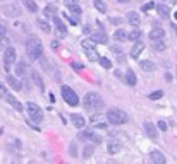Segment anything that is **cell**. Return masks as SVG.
I'll list each match as a JSON object with an SVG mask.
<instances>
[{"mask_svg":"<svg viewBox=\"0 0 177 164\" xmlns=\"http://www.w3.org/2000/svg\"><path fill=\"white\" fill-rule=\"evenodd\" d=\"M26 53L31 60H40L43 56V44L38 36H29L26 41Z\"/></svg>","mask_w":177,"mask_h":164,"instance_id":"obj_1","label":"cell"},{"mask_svg":"<svg viewBox=\"0 0 177 164\" xmlns=\"http://www.w3.org/2000/svg\"><path fill=\"white\" fill-rule=\"evenodd\" d=\"M107 120L112 125H122V123H127V113L122 111V110L112 108V110L107 111Z\"/></svg>","mask_w":177,"mask_h":164,"instance_id":"obj_2","label":"cell"},{"mask_svg":"<svg viewBox=\"0 0 177 164\" xmlns=\"http://www.w3.org/2000/svg\"><path fill=\"white\" fill-rule=\"evenodd\" d=\"M84 108L86 110H100L102 106H103V101H102V98L96 94V92H88L86 96H84Z\"/></svg>","mask_w":177,"mask_h":164,"instance_id":"obj_3","label":"cell"},{"mask_svg":"<svg viewBox=\"0 0 177 164\" xmlns=\"http://www.w3.org/2000/svg\"><path fill=\"white\" fill-rule=\"evenodd\" d=\"M26 110L29 113V120L34 122V123H41L43 122V113H41V108L36 104V103H26Z\"/></svg>","mask_w":177,"mask_h":164,"instance_id":"obj_4","label":"cell"},{"mask_svg":"<svg viewBox=\"0 0 177 164\" xmlns=\"http://www.w3.org/2000/svg\"><path fill=\"white\" fill-rule=\"evenodd\" d=\"M62 98H64V101H65L69 106H77V104H79L77 94H76L74 89L69 87V86H62Z\"/></svg>","mask_w":177,"mask_h":164,"instance_id":"obj_5","label":"cell"},{"mask_svg":"<svg viewBox=\"0 0 177 164\" xmlns=\"http://www.w3.org/2000/svg\"><path fill=\"white\" fill-rule=\"evenodd\" d=\"M14 62H15V48L9 46V48H5V51H3V65H5L3 68L9 70Z\"/></svg>","mask_w":177,"mask_h":164,"instance_id":"obj_6","label":"cell"},{"mask_svg":"<svg viewBox=\"0 0 177 164\" xmlns=\"http://www.w3.org/2000/svg\"><path fill=\"white\" fill-rule=\"evenodd\" d=\"M77 135H79L81 140H90V142H93V144H100V142H102V137L96 135V133H93L91 130H81Z\"/></svg>","mask_w":177,"mask_h":164,"instance_id":"obj_7","label":"cell"},{"mask_svg":"<svg viewBox=\"0 0 177 164\" xmlns=\"http://www.w3.org/2000/svg\"><path fill=\"white\" fill-rule=\"evenodd\" d=\"M3 14L9 15V17H15V15L21 14V10H19L17 3H9V5H3Z\"/></svg>","mask_w":177,"mask_h":164,"instance_id":"obj_8","label":"cell"},{"mask_svg":"<svg viewBox=\"0 0 177 164\" xmlns=\"http://www.w3.org/2000/svg\"><path fill=\"white\" fill-rule=\"evenodd\" d=\"M53 22H55V27H57V34L64 38V36L67 34V27H65L64 21H62V19L59 17V15H55V17H53Z\"/></svg>","mask_w":177,"mask_h":164,"instance_id":"obj_9","label":"cell"},{"mask_svg":"<svg viewBox=\"0 0 177 164\" xmlns=\"http://www.w3.org/2000/svg\"><path fill=\"white\" fill-rule=\"evenodd\" d=\"M165 38V31L160 27V26H155L151 31H150V39L151 41H157V39H164Z\"/></svg>","mask_w":177,"mask_h":164,"instance_id":"obj_10","label":"cell"},{"mask_svg":"<svg viewBox=\"0 0 177 164\" xmlns=\"http://www.w3.org/2000/svg\"><path fill=\"white\" fill-rule=\"evenodd\" d=\"M145 132H146V135L150 137V139H153V140H157L158 139V132H157V128H155V125L153 123H150V122H145Z\"/></svg>","mask_w":177,"mask_h":164,"instance_id":"obj_11","label":"cell"},{"mask_svg":"<svg viewBox=\"0 0 177 164\" xmlns=\"http://www.w3.org/2000/svg\"><path fill=\"white\" fill-rule=\"evenodd\" d=\"M3 99H5V101H7V103H9V104L14 108V110H17V111H22V104H21V103H19V101H17V99L12 96V94H9V92H7Z\"/></svg>","mask_w":177,"mask_h":164,"instance_id":"obj_12","label":"cell"},{"mask_svg":"<svg viewBox=\"0 0 177 164\" xmlns=\"http://www.w3.org/2000/svg\"><path fill=\"white\" fill-rule=\"evenodd\" d=\"M71 122H72V125H74V127H77V128H83V127L86 125L84 116H83V115H77V113L71 115Z\"/></svg>","mask_w":177,"mask_h":164,"instance_id":"obj_13","label":"cell"},{"mask_svg":"<svg viewBox=\"0 0 177 164\" xmlns=\"http://www.w3.org/2000/svg\"><path fill=\"white\" fill-rule=\"evenodd\" d=\"M143 50H145V43H143V41H134V46L131 48V56H133V58H138Z\"/></svg>","mask_w":177,"mask_h":164,"instance_id":"obj_14","label":"cell"},{"mask_svg":"<svg viewBox=\"0 0 177 164\" xmlns=\"http://www.w3.org/2000/svg\"><path fill=\"white\" fill-rule=\"evenodd\" d=\"M124 82L127 84V86H136V82H138V79H136V74H134V70H131V68H127L126 70V75H124Z\"/></svg>","mask_w":177,"mask_h":164,"instance_id":"obj_15","label":"cell"},{"mask_svg":"<svg viewBox=\"0 0 177 164\" xmlns=\"http://www.w3.org/2000/svg\"><path fill=\"white\" fill-rule=\"evenodd\" d=\"M31 79H33V82L41 89V91H45V82H43V79H41V75L36 72V70H31Z\"/></svg>","mask_w":177,"mask_h":164,"instance_id":"obj_16","label":"cell"},{"mask_svg":"<svg viewBox=\"0 0 177 164\" xmlns=\"http://www.w3.org/2000/svg\"><path fill=\"white\" fill-rule=\"evenodd\" d=\"M127 22H129L131 26L138 27V26H139V22H141L139 14H138V12H129V14H127Z\"/></svg>","mask_w":177,"mask_h":164,"instance_id":"obj_17","label":"cell"},{"mask_svg":"<svg viewBox=\"0 0 177 164\" xmlns=\"http://www.w3.org/2000/svg\"><path fill=\"white\" fill-rule=\"evenodd\" d=\"M5 80H7V84H9L14 91H21V87H22V86H21V80H17L14 75H7Z\"/></svg>","mask_w":177,"mask_h":164,"instance_id":"obj_18","label":"cell"},{"mask_svg":"<svg viewBox=\"0 0 177 164\" xmlns=\"http://www.w3.org/2000/svg\"><path fill=\"white\" fill-rule=\"evenodd\" d=\"M150 159L157 164H165V156H164L162 152H158V151H153V152L150 154Z\"/></svg>","mask_w":177,"mask_h":164,"instance_id":"obj_19","label":"cell"},{"mask_svg":"<svg viewBox=\"0 0 177 164\" xmlns=\"http://www.w3.org/2000/svg\"><path fill=\"white\" fill-rule=\"evenodd\" d=\"M155 9L158 10V15H160L162 19H169V15H170V10H169V7H167V5H164V3H158Z\"/></svg>","mask_w":177,"mask_h":164,"instance_id":"obj_20","label":"cell"},{"mask_svg":"<svg viewBox=\"0 0 177 164\" xmlns=\"http://www.w3.org/2000/svg\"><path fill=\"white\" fill-rule=\"evenodd\" d=\"M114 39H117V41L122 43V41H127V39H129V34H127L124 29H117V31L114 33Z\"/></svg>","mask_w":177,"mask_h":164,"instance_id":"obj_21","label":"cell"},{"mask_svg":"<svg viewBox=\"0 0 177 164\" xmlns=\"http://www.w3.org/2000/svg\"><path fill=\"white\" fill-rule=\"evenodd\" d=\"M139 67L145 70V72H153L155 70V63L151 60H141L139 62Z\"/></svg>","mask_w":177,"mask_h":164,"instance_id":"obj_22","label":"cell"},{"mask_svg":"<svg viewBox=\"0 0 177 164\" xmlns=\"http://www.w3.org/2000/svg\"><path fill=\"white\" fill-rule=\"evenodd\" d=\"M91 39H93L95 43H102V44H105V43H107V36H105V33H103V31L95 33V34L91 36Z\"/></svg>","mask_w":177,"mask_h":164,"instance_id":"obj_23","label":"cell"},{"mask_svg":"<svg viewBox=\"0 0 177 164\" xmlns=\"http://www.w3.org/2000/svg\"><path fill=\"white\" fill-rule=\"evenodd\" d=\"M86 55H88V60H90V62H98V60H100V55L96 53L95 48H88V50H86Z\"/></svg>","mask_w":177,"mask_h":164,"instance_id":"obj_24","label":"cell"},{"mask_svg":"<svg viewBox=\"0 0 177 164\" xmlns=\"http://www.w3.org/2000/svg\"><path fill=\"white\" fill-rule=\"evenodd\" d=\"M22 3L26 5V9H28L31 14L38 12V5H36V2H34V0H22Z\"/></svg>","mask_w":177,"mask_h":164,"instance_id":"obj_25","label":"cell"},{"mask_svg":"<svg viewBox=\"0 0 177 164\" xmlns=\"http://www.w3.org/2000/svg\"><path fill=\"white\" fill-rule=\"evenodd\" d=\"M43 12H45L46 17H55V14H57V7H55V5H46Z\"/></svg>","mask_w":177,"mask_h":164,"instance_id":"obj_26","label":"cell"},{"mask_svg":"<svg viewBox=\"0 0 177 164\" xmlns=\"http://www.w3.org/2000/svg\"><path fill=\"white\" fill-rule=\"evenodd\" d=\"M167 46H165V41L164 39H157V41H153V50L155 51H164Z\"/></svg>","mask_w":177,"mask_h":164,"instance_id":"obj_27","label":"cell"},{"mask_svg":"<svg viewBox=\"0 0 177 164\" xmlns=\"http://www.w3.org/2000/svg\"><path fill=\"white\" fill-rule=\"evenodd\" d=\"M24 72H26V62H17V67H15V74L19 75V77H22L24 75Z\"/></svg>","mask_w":177,"mask_h":164,"instance_id":"obj_28","label":"cell"},{"mask_svg":"<svg viewBox=\"0 0 177 164\" xmlns=\"http://www.w3.org/2000/svg\"><path fill=\"white\" fill-rule=\"evenodd\" d=\"M139 39H141V31L136 27L134 31L129 33V41H139Z\"/></svg>","mask_w":177,"mask_h":164,"instance_id":"obj_29","label":"cell"},{"mask_svg":"<svg viewBox=\"0 0 177 164\" xmlns=\"http://www.w3.org/2000/svg\"><path fill=\"white\" fill-rule=\"evenodd\" d=\"M90 122H91V125H96V127H105L103 123H100V122H102L100 115H91V116H90Z\"/></svg>","mask_w":177,"mask_h":164,"instance_id":"obj_30","label":"cell"},{"mask_svg":"<svg viewBox=\"0 0 177 164\" xmlns=\"http://www.w3.org/2000/svg\"><path fill=\"white\" fill-rule=\"evenodd\" d=\"M95 7H96V10H100L102 14H105V12H107V5H105V2H103V0H95Z\"/></svg>","mask_w":177,"mask_h":164,"instance_id":"obj_31","label":"cell"},{"mask_svg":"<svg viewBox=\"0 0 177 164\" xmlns=\"http://www.w3.org/2000/svg\"><path fill=\"white\" fill-rule=\"evenodd\" d=\"M36 24H38V26H40V29H41V31H45V33H50V31H52V27H50V24H48L46 21H38Z\"/></svg>","mask_w":177,"mask_h":164,"instance_id":"obj_32","label":"cell"},{"mask_svg":"<svg viewBox=\"0 0 177 164\" xmlns=\"http://www.w3.org/2000/svg\"><path fill=\"white\" fill-rule=\"evenodd\" d=\"M119 151H120V145H119L117 142H110V144H108V152H110V154H117Z\"/></svg>","mask_w":177,"mask_h":164,"instance_id":"obj_33","label":"cell"},{"mask_svg":"<svg viewBox=\"0 0 177 164\" xmlns=\"http://www.w3.org/2000/svg\"><path fill=\"white\" fill-rule=\"evenodd\" d=\"M100 65L103 67V68H112V62L108 60V58H105V56H100Z\"/></svg>","mask_w":177,"mask_h":164,"instance_id":"obj_34","label":"cell"},{"mask_svg":"<svg viewBox=\"0 0 177 164\" xmlns=\"http://www.w3.org/2000/svg\"><path fill=\"white\" fill-rule=\"evenodd\" d=\"M71 12H72V14H74L76 17H79V15L83 14V9H81V7H79L77 3H76V5H72V7H71Z\"/></svg>","mask_w":177,"mask_h":164,"instance_id":"obj_35","label":"cell"},{"mask_svg":"<svg viewBox=\"0 0 177 164\" xmlns=\"http://www.w3.org/2000/svg\"><path fill=\"white\" fill-rule=\"evenodd\" d=\"M81 44H83L84 50H88V48H95V41H93V39H84Z\"/></svg>","mask_w":177,"mask_h":164,"instance_id":"obj_36","label":"cell"},{"mask_svg":"<svg viewBox=\"0 0 177 164\" xmlns=\"http://www.w3.org/2000/svg\"><path fill=\"white\" fill-rule=\"evenodd\" d=\"M162 96H164V91H155V92H151V94H150V99H151V101H155V99H160Z\"/></svg>","mask_w":177,"mask_h":164,"instance_id":"obj_37","label":"cell"},{"mask_svg":"<svg viewBox=\"0 0 177 164\" xmlns=\"http://www.w3.org/2000/svg\"><path fill=\"white\" fill-rule=\"evenodd\" d=\"M69 154H71L72 157L77 156V147H76V144H71V145H69Z\"/></svg>","mask_w":177,"mask_h":164,"instance_id":"obj_38","label":"cell"},{"mask_svg":"<svg viewBox=\"0 0 177 164\" xmlns=\"http://www.w3.org/2000/svg\"><path fill=\"white\" fill-rule=\"evenodd\" d=\"M91 154H93V147H91V145L84 147V152H83V156H84V157H90Z\"/></svg>","mask_w":177,"mask_h":164,"instance_id":"obj_39","label":"cell"},{"mask_svg":"<svg viewBox=\"0 0 177 164\" xmlns=\"http://www.w3.org/2000/svg\"><path fill=\"white\" fill-rule=\"evenodd\" d=\"M71 67H72V68H76V70H83V68H84V65H83V63H79V62H72V63H71Z\"/></svg>","mask_w":177,"mask_h":164,"instance_id":"obj_40","label":"cell"},{"mask_svg":"<svg viewBox=\"0 0 177 164\" xmlns=\"http://www.w3.org/2000/svg\"><path fill=\"white\" fill-rule=\"evenodd\" d=\"M158 130H162V132H165V130H167V123H165L164 120H160V122H158Z\"/></svg>","mask_w":177,"mask_h":164,"instance_id":"obj_41","label":"cell"},{"mask_svg":"<svg viewBox=\"0 0 177 164\" xmlns=\"http://www.w3.org/2000/svg\"><path fill=\"white\" fill-rule=\"evenodd\" d=\"M150 9H155V3H153V2H150V3H146V5L143 7V10H150Z\"/></svg>","mask_w":177,"mask_h":164,"instance_id":"obj_42","label":"cell"},{"mask_svg":"<svg viewBox=\"0 0 177 164\" xmlns=\"http://www.w3.org/2000/svg\"><path fill=\"white\" fill-rule=\"evenodd\" d=\"M5 34H7V29H5V26H0V38H5Z\"/></svg>","mask_w":177,"mask_h":164,"instance_id":"obj_43","label":"cell"},{"mask_svg":"<svg viewBox=\"0 0 177 164\" xmlns=\"http://www.w3.org/2000/svg\"><path fill=\"white\" fill-rule=\"evenodd\" d=\"M5 94H7V91H5V87L0 84V98H5Z\"/></svg>","mask_w":177,"mask_h":164,"instance_id":"obj_44","label":"cell"},{"mask_svg":"<svg viewBox=\"0 0 177 164\" xmlns=\"http://www.w3.org/2000/svg\"><path fill=\"white\" fill-rule=\"evenodd\" d=\"M65 3H67V7H72V5L77 3V0H65Z\"/></svg>","mask_w":177,"mask_h":164,"instance_id":"obj_45","label":"cell"},{"mask_svg":"<svg viewBox=\"0 0 177 164\" xmlns=\"http://www.w3.org/2000/svg\"><path fill=\"white\" fill-rule=\"evenodd\" d=\"M52 48L57 50V48H59V41H52Z\"/></svg>","mask_w":177,"mask_h":164,"instance_id":"obj_46","label":"cell"},{"mask_svg":"<svg viewBox=\"0 0 177 164\" xmlns=\"http://www.w3.org/2000/svg\"><path fill=\"white\" fill-rule=\"evenodd\" d=\"M165 79H167V82H170V79H172V75H170V74H165Z\"/></svg>","mask_w":177,"mask_h":164,"instance_id":"obj_47","label":"cell"},{"mask_svg":"<svg viewBox=\"0 0 177 164\" xmlns=\"http://www.w3.org/2000/svg\"><path fill=\"white\" fill-rule=\"evenodd\" d=\"M117 2H120V3H126V2H129V0H117Z\"/></svg>","mask_w":177,"mask_h":164,"instance_id":"obj_48","label":"cell"},{"mask_svg":"<svg viewBox=\"0 0 177 164\" xmlns=\"http://www.w3.org/2000/svg\"><path fill=\"white\" fill-rule=\"evenodd\" d=\"M174 19H176V21H177V12H176V14H174Z\"/></svg>","mask_w":177,"mask_h":164,"instance_id":"obj_49","label":"cell"},{"mask_svg":"<svg viewBox=\"0 0 177 164\" xmlns=\"http://www.w3.org/2000/svg\"><path fill=\"white\" fill-rule=\"evenodd\" d=\"M174 29H176V34H177V26H174Z\"/></svg>","mask_w":177,"mask_h":164,"instance_id":"obj_50","label":"cell"}]
</instances>
